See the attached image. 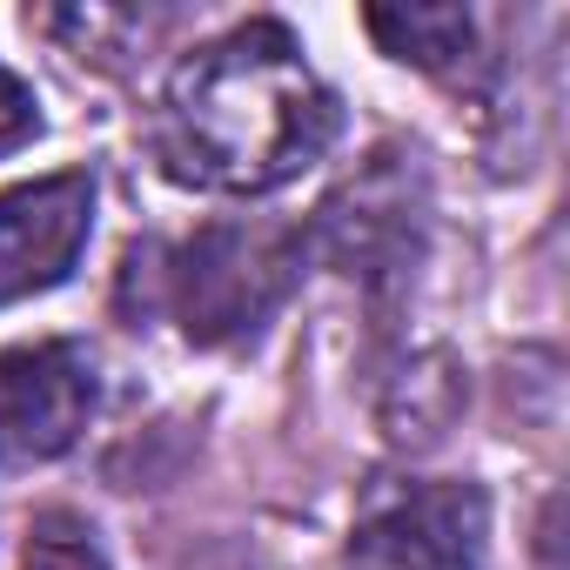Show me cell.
Here are the masks:
<instances>
[{
    "label": "cell",
    "instance_id": "obj_1",
    "mask_svg": "<svg viewBox=\"0 0 570 570\" xmlns=\"http://www.w3.org/2000/svg\"><path fill=\"white\" fill-rule=\"evenodd\" d=\"M336 95L282 21H242L175 61L155 108L168 181L208 195H268L336 141Z\"/></svg>",
    "mask_w": 570,
    "mask_h": 570
},
{
    "label": "cell",
    "instance_id": "obj_2",
    "mask_svg": "<svg viewBox=\"0 0 570 570\" xmlns=\"http://www.w3.org/2000/svg\"><path fill=\"white\" fill-rule=\"evenodd\" d=\"M303 268V235L275 228V222H208L202 235H188L175 248L168 268V303L181 316L188 343H242L255 336L289 282Z\"/></svg>",
    "mask_w": 570,
    "mask_h": 570
},
{
    "label": "cell",
    "instance_id": "obj_3",
    "mask_svg": "<svg viewBox=\"0 0 570 570\" xmlns=\"http://www.w3.org/2000/svg\"><path fill=\"white\" fill-rule=\"evenodd\" d=\"M356 570H490V497L476 483H390L350 530Z\"/></svg>",
    "mask_w": 570,
    "mask_h": 570
},
{
    "label": "cell",
    "instance_id": "obj_4",
    "mask_svg": "<svg viewBox=\"0 0 570 570\" xmlns=\"http://www.w3.org/2000/svg\"><path fill=\"white\" fill-rule=\"evenodd\" d=\"M95 416V363L81 343H21L0 356V470H35L81 443Z\"/></svg>",
    "mask_w": 570,
    "mask_h": 570
},
{
    "label": "cell",
    "instance_id": "obj_5",
    "mask_svg": "<svg viewBox=\"0 0 570 570\" xmlns=\"http://www.w3.org/2000/svg\"><path fill=\"white\" fill-rule=\"evenodd\" d=\"M95 235V175L61 168L0 195V309L48 296L75 275Z\"/></svg>",
    "mask_w": 570,
    "mask_h": 570
},
{
    "label": "cell",
    "instance_id": "obj_6",
    "mask_svg": "<svg viewBox=\"0 0 570 570\" xmlns=\"http://www.w3.org/2000/svg\"><path fill=\"white\" fill-rule=\"evenodd\" d=\"M363 28L383 41V55H396L410 68H430V75L456 68L470 55V41H476L470 8H443V0L436 8H370Z\"/></svg>",
    "mask_w": 570,
    "mask_h": 570
},
{
    "label": "cell",
    "instance_id": "obj_7",
    "mask_svg": "<svg viewBox=\"0 0 570 570\" xmlns=\"http://www.w3.org/2000/svg\"><path fill=\"white\" fill-rule=\"evenodd\" d=\"M21 570H108V557H101V537H95L81 517L48 510V517H35V530H28Z\"/></svg>",
    "mask_w": 570,
    "mask_h": 570
},
{
    "label": "cell",
    "instance_id": "obj_8",
    "mask_svg": "<svg viewBox=\"0 0 570 570\" xmlns=\"http://www.w3.org/2000/svg\"><path fill=\"white\" fill-rule=\"evenodd\" d=\"M35 95H28V81L8 68V61H0V148H14L21 135H35Z\"/></svg>",
    "mask_w": 570,
    "mask_h": 570
}]
</instances>
